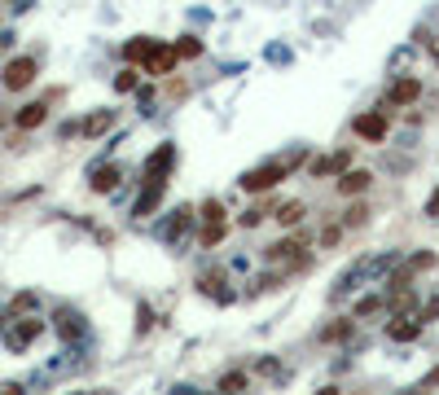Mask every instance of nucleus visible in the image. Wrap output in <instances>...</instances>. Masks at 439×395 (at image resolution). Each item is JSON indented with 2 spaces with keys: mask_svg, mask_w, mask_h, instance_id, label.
<instances>
[{
  "mask_svg": "<svg viewBox=\"0 0 439 395\" xmlns=\"http://www.w3.org/2000/svg\"><path fill=\"white\" fill-rule=\"evenodd\" d=\"M286 172H290L286 163H268V167H255V172H246L238 184H242L246 194H268V189H277V184L286 180Z\"/></svg>",
  "mask_w": 439,
  "mask_h": 395,
  "instance_id": "f257e3e1",
  "label": "nucleus"
},
{
  "mask_svg": "<svg viewBox=\"0 0 439 395\" xmlns=\"http://www.w3.org/2000/svg\"><path fill=\"white\" fill-rule=\"evenodd\" d=\"M36 58H14L9 66H5V75H0V84H5L9 93H22V88H31L36 84Z\"/></svg>",
  "mask_w": 439,
  "mask_h": 395,
  "instance_id": "f03ea898",
  "label": "nucleus"
},
{
  "mask_svg": "<svg viewBox=\"0 0 439 395\" xmlns=\"http://www.w3.org/2000/svg\"><path fill=\"white\" fill-rule=\"evenodd\" d=\"M176 62H180L176 44H159V40H154V48H149V58L141 62V70H145V75H171Z\"/></svg>",
  "mask_w": 439,
  "mask_h": 395,
  "instance_id": "7ed1b4c3",
  "label": "nucleus"
},
{
  "mask_svg": "<svg viewBox=\"0 0 439 395\" xmlns=\"http://www.w3.org/2000/svg\"><path fill=\"white\" fill-rule=\"evenodd\" d=\"M386 132H391V123H386L382 110H369V115H360L356 119V137L360 141H369V145H382L386 141Z\"/></svg>",
  "mask_w": 439,
  "mask_h": 395,
  "instance_id": "20e7f679",
  "label": "nucleus"
},
{
  "mask_svg": "<svg viewBox=\"0 0 439 395\" xmlns=\"http://www.w3.org/2000/svg\"><path fill=\"white\" fill-rule=\"evenodd\" d=\"M171 163H176V149H171V145H159V149H154V158L145 163V184H163V176H167Z\"/></svg>",
  "mask_w": 439,
  "mask_h": 395,
  "instance_id": "39448f33",
  "label": "nucleus"
},
{
  "mask_svg": "<svg viewBox=\"0 0 439 395\" xmlns=\"http://www.w3.org/2000/svg\"><path fill=\"white\" fill-rule=\"evenodd\" d=\"M418 97H422V79H413V75L396 79V84H391V93H386V101H391V105H413Z\"/></svg>",
  "mask_w": 439,
  "mask_h": 395,
  "instance_id": "423d86ee",
  "label": "nucleus"
},
{
  "mask_svg": "<svg viewBox=\"0 0 439 395\" xmlns=\"http://www.w3.org/2000/svg\"><path fill=\"white\" fill-rule=\"evenodd\" d=\"M369 184H374V176H369L365 167H347V172L339 176V194H343V198H356V194H365Z\"/></svg>",
  "mask_w": 439,
  "mask_h": 395,
  "instance_id": "0eeeda50",
  "label": "nucleus"
},
{
  "mask_svg": "<svg viewBox=\"0 0 439 395\" xmlns=\"http://www.w3.org/2000/svg\"><path fill=\"white\" fill-rule=\"evenodd\" d=\"M44 119H48V105H44V101H31V105H22V110H18L14 123H18L22 132H31V127H40Z\"/></svg>",
  "mask_w": 439,
  "mask_h": 395,
  "instance_id": "6e6552de",
  "label": "nucleus"
},
{
  "mask_svg": "<svg viewBox=\"0 0 439 395\" xmlns=\"http://www.w3.org/2000/svg\"><path fill=\"white\" fill-rule=\"evenodd\" d=\"M422 316H418V321H413V316H400V321H391V330H386V334H391L396 342H413V338H418L422 334Z\"/></svg>",
  "mask_w": 439,
  "mask_h": 395,
  "instance_id": "1a4fd4ad",
  "label": "nucleus"
},
{
  "mask_svg": "<svg viewBox=\"0 0 439 395\" xmlns=\"http://www.w3.org/2000/svg\"><path fill=\"white\" fill-rule=\"evenodd\" d=\"M347 163H351V154L343 149V154H329V158H312V176H334V172H347Z\"/></svg>",
  "mask_w": 439,
  "mask_h": 395,
  "instance_id": "9d476101",
  "label": "nucleus"
},
{
  "mask_svg": "<svg viewBox=\"0 0 439 395\" xmlns=\"http://www.w3.org/2000/svg\"><path fill=\"white\" fill-rule=\"evenodd\" d=\"M119 180H123V172H119L115 163H106V167H97V172H92V194H110V189H115Z\"/></svg>",
  "mask_w": 439,
  "mask_h": 395,
  "instance_id": "9b49d317",
  "label": "nucleus"
},
{
  "mask_svg": "<svg viewBox=\"0 0 439 395\" xmlns=\"http://www.w3.org/2000/svg\"><path fill=\"white\" fill-rule=\"evenodd\" d=\"M40 330H44V325L36 321V316H31V321H22L18 330H9V347H14V352H18V347H27V342H31Z\"/></svg>",
  "mask_w": 439,
  "mask_h": 395,
  "instance_id": "f8f14e48",
  "label": "nucleus"
},
{
  "mask_svg": "<svg viewBox=\"0 0 439 395\" xmlns=\"http://www.w3.org/2000/svg\"><path fill=\"white\" fill-rule=\"evenodd\" d=\"M110 123H115V110H101V115L84 119V127H80V132H84V137H101V132H106Z\"/></svg>",
  "mask_w": 439,
  "mask_h": 395,
  "instance_id": "ddd939ff",
  "label": "nucleus"
},
{
  "mask_svg": "<svg viewBox=\"0 0 439 395\" xmlns=\"http://www.w3.org/2000/svg\"><path fill=\"white\" fill-rule=\"evenodd\" d=\"M159 198H163V184H149V189L137 198V216H149V211L159 206Z\"/></svg>",
  "mask_w": 439,
  "mask_h": 395,
  "instance_id": "4468645a",
  "label": "nucleus"
},
{
  "mask_svg": "<svg viewBox=\"0 0 439 395\" xmlns=\"http://www.w3.org/2000/svg\"><path fill=\"white\" fill-rule=\"evenodd\" d=\"M149 48H154V40H145V36H137L132 44H127V48H123V58H127V62H145V58H149Z\"/></svg>",
  "mask_w": 439,
  "mask_h": 395,
  "instance_id": "2eb2a0df",
  "label": "nucleus"
},
{
  "mask_svg": "<svg viewBox=\"0 0 439 395\" xmlns=\"http://www.w3.org/2000/svg\"><path fill=\"white\" fill-rule=\"evenodd\" d=\"M303 216H307V206H303V202H286V206H281V211H277V220H281V224H286V228H290V224H299Z\"/></svg>",
  "mask_w": 439,
  "mask_h": 395,
  "instance_id": "dca6fc26",
  "label": "nucleus"
},
{
  "mask_svg": "<svg viewBox=\"0 0 439 395\" xmlns=\"http://www.w3.org/2000/svg\"><path fill=\"white\" fill-rule=\"evenodd\" d=\"M198 216H202L206 224H216V220H224V202H216V198H206V202L198 206Z\"/></svg>",
  "mask_w": 439,
  "mask_h": 395,
  "instance_id": "f3484780",
  "label": "nucleus"
},
{
  "mask_svg": "<svg viewBox=\"0 0 439 395\" xmlns=\"http://www.w3.org/2000/svg\"><path fill=\"white\" fill-rule=\"evenodd\" d=\"M347 334H351V321H334V325H325V330H321V338H325V342H343Z\"/></svg>",
  "mask_w": 439,
  "mask_h": 395,
  "instance_id": "a211bd4d",
  "label": "nucleus"
},
{
  "mask_svg": "<svg viewBox=\"0 0 439 395\" xmlns=\"http://www.w3.org/2000/svg\"><path fill=\"white\" fill-rule=\"evenodd\" d=\"M224 233H228V228H224V220L206 224V228H202V246H220V242H224Z\"/></svg>",
  "mask_w": 439,
  "mask_h": 395,
  "instance_id": "6ab92c4d",
  "label": "nucleus"
},
{
  "mask_svg": "<svg viewBox=\"0 0 439 395\" xmlns=\"http://www.w3.org/2000/svg\"><path fill=\"white\" fill-rule=\"evenodd\" d=\"M290 255H299V242H290V237H286V242H273V246H268V259H290Z\"/></svg>",
  "mask_w": 439,
  "mask_h": 395,
  "instance_id": "aec40b11",
  "label": "nucleus"
},
{
  "mask_svg": "<svg viewBox=\"0 0 439 395\" xmlns=\"http://www.w3.org/2000/svg\"><path fill=\"white\" fill-rule=\"evenodd\" d=\"M365 220H369V206H365V202H356L347 216H343V228H356V224H365Z\"/></svg>",
  "mask_w": 439,
  "mask_h": 395,
  "instance_id": "412c9836",
  "label": "nucleus"
},
{
  "mask_svg": "<svg viewBox=\"0 0 439 395\" xmlns=\"http://www.w3.org/2000/svg\"><path fill=\"white\" fill-rule=\"evenodd\" d=\"M176 53H180V58H198V53H202V40L180 36V40H176Z\"/></svg>",
  "mask_w": 439,
  "mask_h": 395,
  "instance_id": "4be33fe9",
  "label": "nucleus"
},
{
  "mask_svg": "<svg viewBox=\"0 0 439 395\" xmlns=\"http://www.w3.org/2000/svg\"><path fill=\"white\" fill-rule=\"evenodd\" d=\"M137 84H141V75H137L132 66H127V70H119V79H115V88H119V93H132Z\"/></svg>",
  "mask_w": 439,
  "mask_h": 395,
  "instance_id": "5701e85b",
  "label": "nucleus"
},
{
  "mask_svg": "<svg viewBox=\"0 0 439 395\" xmlns=\"http://www.w3.org/2000/svg\"><path fill=\"white\" fill-rule=\"evenodd\" d=\"M246 382H250L246 374H224V378H220V391H246Z\"/></svg>",
  "mask_w": 439,
  "mask_h": 395,
  "instance_id": "b1692460",
  "label": "nucleus"
},
{
  "mask_svg": "<svg viewBox=\"0 0 439 395\" xmlns=\"http://www.w3.org/2000/svg\"><path fill=\"white\" fill-rule=\"evenodd\" d=\"M343 237V224H329V228H321V246H334Z\"/></svg>",
  "mask_w": 439,
  "mask_h": 395,
  "instance_id": "393cba45",
  "label": "nucleus"
},
{
  "mask_svg": "<svg viewBox=\"0 0 439 395\" xmlns=\"http://www.w3.org/2000/svg\"><path fill=\"white\" fill-rule=\"evenodd\" d=\"M382 307V299H360L356 303V316H369V312H378Z\"/></svg>",
  "mask_w": 439,
  "mask_h": 395,
  "instance_id": "a878e982",
  "label": "nucleus"
},
{
  "mask_svg": "<svg viewBox=\"0 0 439 395\" xmlns=\"http://www.w3.org/2000/svg\"><path fill=\"white\" fill-rule=\"evenodd\" d=\"M260 220H264V211H255V206H250V211H246V216H242L238 224H242V228H255V224H260Z\"/></svg>",
  "mask_w": 439,
  "mask_h": 395,
  "instance_id": "bb28decb",
  "label": "nucleus"
},
{
  "mask_svg": "<svg viewBox=\"0 0 439 395\" xmlns=\"http://www.w3.org/2000/svg\"><path fill=\"white\" fill-rule=\"evenodd\" d=\"M27 307H36V295H18L14 299V312H27Z\"/></svg>",
  "mask_w": 439,
  "mask_h": 395,
  "instance_id": "cd10ccee",
  "label": "nucleus"
},
{
  "mask_svg": "<svg viewBox=\"0 0 439 395\" xmlns=\"http://www.w3.org/2000/svg\"><path fill=\"white\" fill-rule=\"evenodd\" d=\"M435 316H439V299H430V303L422 307V321H435Z\"/></svg>",
  "mask_w": 439,
  "mask_h": 395,
  "instance_id": "c85d7f7f",
  "label": "nucleus"
},
{
  "mask_svg": "<svg viewBox=\"0 0 439 395\" xmlns=\"http://www.w3.org/2000/svg\"><path fill=\"white\" fill-rule=\"evenodd\" d=\"M422 386H439V369H435V374H426V382Z\"/></svg>",
  "mask_w": 439,
  "mask_h": 395,
  "instance_id": "c756f323",
  "label": "nucleus"
},
{
  "mask_svg": "<svg viewBox=\"0 0 439 395\" xmlns=\"http://www.w3.org/2000/svg\"><path fill=\"white\" fill-rule=\"evenodd\" d=\"M430 48H435V66H439V40H430Z\"/></svg>",
  "mask_w": 439,
  "mask_h": 395,
  "instance_id": "7c9ffc66",
  "label": "nucleus"
}]
</instances>
